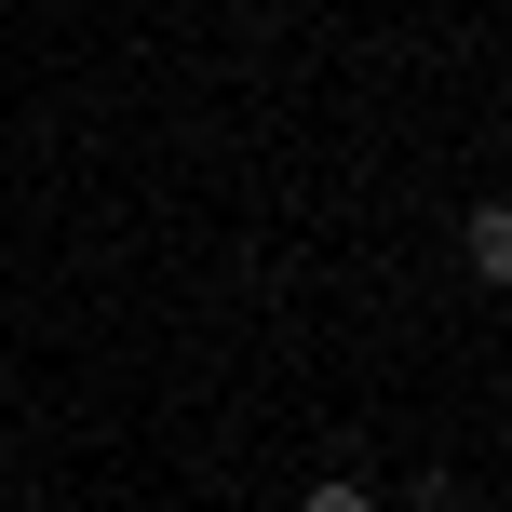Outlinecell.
Instances as JSON below:
<instances>
[{
	"label": "cell",
	"mask_w": 512,
	"mask_h": 512,
	"mask_svg": "<svg viewBox=\"0 0 512 512\" xmlns=\"http://www.w3.org/2000/svg\"><path fill=\"white\" fill-rule=\"evenodd\" d=\"M297 512H378V499H364V486H337V472H324V486H310Z\"/></svg>",
	"instance_id": "6da1fadb"
}]
</instances>
